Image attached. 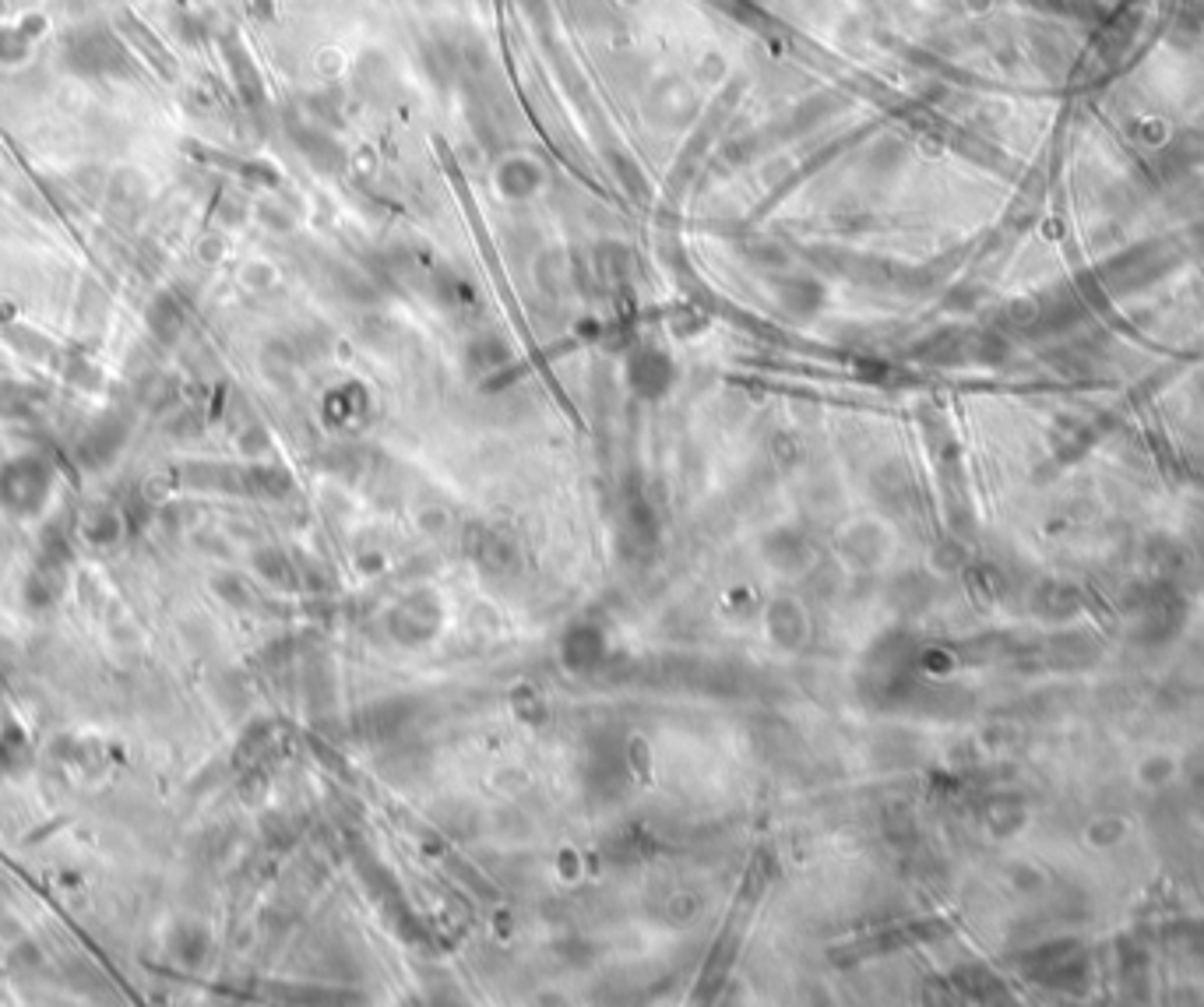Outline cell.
<instances>
[{"mask_svg":"<svg viewBox=\"0 0 1204 1007\" xmlns=\"http://www.w3.org/2000/svg\"><path fill=\"white\" fill-rule=\"evenodd\" d=\"M50 482H54V472L43 458H15L0 469V508L12 511V515H36L39 508L50 497Z\"/></svg>","mask_w":1204,"mask_h":1007,"instance_id":"6da1fadb","label":"cell"},{"mask_svg":"<svg viewBox=\"0 0 1204 1007\" xmlns=\"http://www.w3.org/2000/svg\"><path fill=\"white\" fill-rule=\"evenodd\" d=\"M120 440H123V426H120V423H113V419H102L99 426H92V430H89L85 444H81V451H85V461H92V466L107 461V458L113 455V451L120 448Z\"/></svg>","mask_w":1204,"mask_h":1007,"instance_id":"7a4b0ae2","label":"cell"}]
</instances>
